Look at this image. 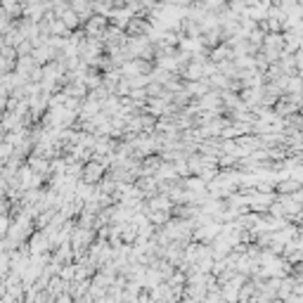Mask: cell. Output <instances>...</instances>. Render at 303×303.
Here are the masks:
<instances>
[{"label": "cell", "mask_w": 303, "mask_h": 303, "mask_svg": "<svg viewBox=\"0 0 303 303\" xmlns=\"http://www.w3.org/2000/svg\"><path fill=\"white\" fill-rule=\"evenodd\" d=\"M83 183H88V185H95L97 180L104 178V164H100V161H88V164L83 166V173H81Z\"/></svg>", "instance_id": "obj_1"}, {"label": "cell", "mask_w": 303, "mask_h": 303, "mask_svg": "<svg viewBox=\"0 0 303 303\" xmlns=\"http://www.w3.org/2000/svg\"><path fill=\"white\" fill-rule=\"evenodd\" d=\"M277 190L282 194H296V192H301L303 190V185H301V180H296V178H287V180H282L280 185H277Z\"/></svg>", "instance_id": "obj_2"}]
</instances>
